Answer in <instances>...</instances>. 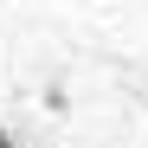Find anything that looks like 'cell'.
Returning <instances> with one entry per match:
<instances>
[{
  "mask_svg": "<svg viewBox=\"0 0 148 148\" xmlns=\"http://www.w3.org/2000/svg\"><path fill=\"white\" fill-rule=\"evenodd\" d=\"M0 148H13V135H7V129H0Z\"/></svg>",
  "mask_w": 148,
  "mask_h": 148,
  "instance_id": "cell-1",
  "label": "cell"
}]
</instances>
